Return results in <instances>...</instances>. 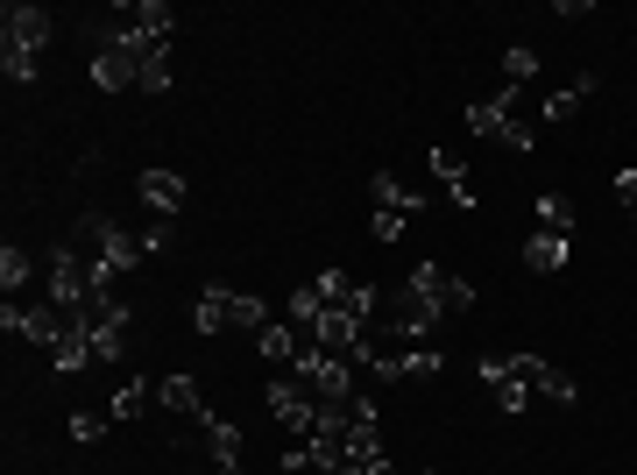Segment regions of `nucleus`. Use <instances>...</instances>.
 Returning a JSON list of instances; mask_svg holds the SVG:
<instances>
[{"label": "nucleus", "mask_w": 637, "mask_h": 475, "mask_svg": "<svg viewBox=\"0 0 637 475\" xmlns=\"http://www.w3.org/2000/svg\"><path fill=\"white\" fill-rule=\"evenodd\" d=\"M206 454H212V468H241V426L212 412L206 419Z\"/></svg>", "instance_id": "17"}, {"label": "nucleus", "mask_w": 637, "mask_h": 475, "mask_svg": "<svg viewBox=\"0 0 637 475\" xmlns=\"http://www.w3.org/2000/svg\"><path fill=\"white\" fill-rule=\"evenodd\" d=\"M518 100H524V85H503L496 100H475V107H467V128L489 136V142H503V150H524L531 157V136H524V121H518Z\"/></svg>", "instance_id": "4"}, {"label": "nucleus", "mask_w": 637, "mask_h": 475, "mask_svg": "<svg viewBox=\"0 0 637 475\" xmlns=\"http://www.w3.org/2000/svg\"><path fill=\"white\" fill-rule=\"evenodd\" d=\"M630 220H637V213H630Z\"/></svg>", "instance_id": "38"}, {"label": "nucleus", "mask_w": 637, "mask_h": 475, "mask_svg": "<svg viewBox=\"0 0 637 475\" xmlns=\"http://www.w3.org/2000/svg\"><path fill=\"white\" fill-rule=\"evenodd\" d=\"M369 199H375V213H404V220L425 213V192H404L397 171H375V177H369Z\"/></svg>", "instance_id": "13"}, {"label": "nucleus", "mask_w": 637, "mask_h": 475, "mask_svg": "<svg viewBox=\"0 0 637 475\" xmlns=\"http://www.w3.org/2000/svg\"><path fill=\"white\" fill-rule=\"evenodd\" d=\"M149 397H157V383H142V376H120V383H114V405H106V412H114V419H135V412H142Z\"/></svg>", "instance_id": "21"}, {"label": "nucleus", "mask_w": 637, "mask_h": 475, "mask_svg": "<svg viewBox=\"0 0 637 475\" xmlns=\"http://www.w3.org/2000/svg\"><path fill=\"white\" fill-rule=\"evenodd\" d=\"M439 305H447V313H467V305H475V285H467V277H447V291H439Z\"/></svg>", "instance_id": "32"}, {"label": "nucleus", "mask_w": 637, "mask_h": 475, "mask_svg": "<svg viewBox=\"0 0 637 475\" xmlns=\"http://www.w3.org/2000/svg\"><path fill=\"white\" fill-rule=\"evenodd\" d=\"M425 163H432V177H439V185H447V199L461 206V213H475V192H467V171H461V157H453L447 142H439V150L425 157Z\"/></svg>", "instance_id": "15"}, {"label": "nucleus", "mask_w": 637, "mask_h": 475, "mask_svg": "<svg viewBox=\"0 0 637 475\" xmlns=\"http://www.w3.org/2000/svg\"><path fill=\"white\" fill-rule=\"evenodd\" d=\"M50 305H57V313H85V305H93V270L79 263L71 242L50 256Z\"/></svg>", "instance_id": "6"}, {"label": "nucleus", "mask_w": 637, "mask_h": 475, "mask_svg": "<svg viewBox=\"0 0 637 475\" xmlns=\"http://www.w3.org/2000/svg\"><path fill=\"white\" fill-rule=\"evenodd\" d=\"M0 285H8V299H22V285H28V256H22V248H0Z\"/></svg>", "instance_id": "26"}, {"label": "nucleus", "mask_w": 637, "mask_h": 475, "mask_svg": "<svg viewBox=\"0 0 637 475\" xmlns=\"http://www.w3.org/2000/svg\"><path fill=\"white\" fill-rule=\"evenodd\" d=\"M255 355H263V362H291V355H298V326L291 320H269L263 334H255Z\"/></svg>", "instance_id": "20"}, {"label": "nucleus", "mask_w": 637, "mask_h": 475, "mask_svg": "<svg viewBox=\"0 0 637 475\" xmlns=\"http://www.w3.org/2000/svg\"><path fill=\"white\" fill-rule=\"evenodd\" d=\"M439 369H447V355L432 348V340H418V348H383L375 355V383H404V376H439Z\"/></svg>", "instance_id": "7"}, {"label": "nucleus", "mask_w": 637, "mask_h": 475, "mask_svg": "<svg viewBox=\"0 0 637 475\" xmlns=\"http://www.w3.org/2000/svg\"><path fill=\"white\" fill-rule=\"evenodd\" d=\"M93 85H100V93H128V85H142V65H135L120 22H100L93 28Z\"/></svg>", "instance_id": "3"}, {"label": "nucleus", "mask_w": 637, "mask_h": 475, "mask_svg": "<svg viewBox=\"0 0 637 475\" xmlns=\"http://www.w3.org/2000/svg\"><path fill=\"white\" fill-rule=\"evenodd\" d=\"M319 313H326V299H319L312 285H298V291H291V326H298V334H312Z\"/></svg>", "instance_id": "23"}, {"label": "nucleus", "mask_w": 637, "mask_h": 475, "mask_svg": "<svg viewBox=\"0 0 637 475\" xmlns=\"http://www.w3.org/2000/svg\"><path fill=\"white\" fill-rule=\"evenodd\" d=\"M0 50L43 57V50H50V14H43L36 0H8V14H0Z\"/></svg>", "instance_id": "5"}, {"label": "nucleus", "mask_w": 637, "mask_h": 475, "mask_svg": "<svg viewBox=\"0 0 637 475\" xmlns=\"http://www.w3.org/2000/svg\"><path fill=\"white\" fill-rule=\"evenodd\" d=\"M475 376L496 391V383H510V376H518V355H482V362H475Z\"/></svg>", "instance_id": "30"}, {"label": "nucleus", "mask_w": 637, "mask_h": 475, "mask_svg": "<svg viewBox=\"0 0 637 475\" xmlns=\"http://www.w3.org/2000/svg\"><path fill=\"white\" fill-rule=\"evenodd\" d=\"M157 397H163V405H171V412H185V419H212L206 391H199V383H192V376H163V383H157Z\"/></svg>", "instance_id": "16"}, {"label": "nucleus", "mask_w": 637, "mask_h": 475, "mask_svg": "<svg viewBox=\"0 0 637 475\" xmlns=\"http://www.w3.org/2000/svg\"><path fill=\"white\" fill-rule=\"evenodd\" d=\"M538 228H553V234H574V206L559 199V192H538Z\"/></svg>", "instance_id": "24"}, {"label": "nucleus", "mask_w": 637, "mask_h": 475, "mask_svg": "<svg viewBox=\"0 0 637 475\" xmlns=\"http://www.w3.org/2000/svg\"><path fill=\"white\" fill-rule=\"evenodd\" d=\"M312 291H319L326 305H347V299H355V277H347V270H319V277H312Z\"/></svg>", "instance_id": "28"}, {"label": "nucleus", "mask_w": 637, "mask_h": 475, "mask_svg": "<svg viewBox=\"0 0 637 475\" xmlns=\"http://www.w3.org/2000/svg\"><path fill=\"white\" fill-rule=\"evenodd\" d=\"M212 475H241V468H212Z\"/></svg>", "instance_id": "37"}, {"label": "nucleus", "mask_w": 637, "mask_h": 475, "mask_svg": "<svg viewBox=\"0 0 637 475\" xmlns=\"http://www.w3.org/2000/svg\"><path fill=\"white\" fill-rule=\"evenodd\" d=\"M595 85H602V79H574V85H559V93H553V100H545V121H567V114H574V107H581V100H588V93H595Z\"/></svg>", "instance_id": "22"}, {"label": "nucleus", "mask_w": 637, "mask_h": 475, "mask_svg": "<svg viewBox=\"0 0 637 475\" xmlns=\"http://www.w3.org/2000/svg\"><path fill=\"white\" fill-rule=\"evenodd\" d=\"M106 419H114V412H71V440H79V448H100Z\"/></svg>", "instance_id": "27"}, {"label": "nucleus", "mask_w": 637, "mask_h": 475, "mask_svg": "<svg viewBox=\"0 0 637 475\" xmlns=\"http://www.w3.org/2000/svg\"><path fill=\"white\" fill-rule=\"evenodd\" d=\"M192 326H199V334H227V326H241V334H263V326H269V305L248 299V291L206 285L199 305H192Z\"/></svg>", "instance_id": "1"}, {"label": "nucleus", "mask_w": 637, "mask_h": 475, "mask_svg": "<svg viewBox=\"0 0 637 475\" xmlns=\"http://www.w3.org/2000/svg\"><path fill=\"white\" fill-rule=\"evenodd\" d=\"M298 383H305L319 405H347V397H355V355H333V348H319V340H305V348H298Z\"/></svg>", "instance_id": "2"}, {"label": "nucleus", "mask_w": 637, "mask_h": 475, "mask_svg": "<svg viewBox=\"0 0 637 475\" xmlns=\"http://www.w3.org/2000/svg\"><path fill=\"white\" fill-rule=\"evenodd\" d=\"M369 234L375 242H404V213H369Z\"/></svg>", "instance_id": "33"}, {"label": "nucleus", "mask_w": 637, "mask_h": 475, "mask_svg": "<svg viewBox=\"0 0 637 475\" xmlns=\"http://www.w3.org/2000/svg\"><path fill=\"white\" fill-rule=\"evenodd\" d=\"M171 234H177V220H157V228L142 234V248H149V256H163V248H171Z\"/></svg>", "instance_id": "34"}, {"label": "nucleus", "mask_w": 637, "mask_h": 475, "mask_svg": "<svg viewBox=\"0 0 637 475\" xmlns=\"http://www.w3.org/2000/svg\"><path fill=\"white\" fill-rule=\"evenodd\" d=\"M0 71H8L14 85H36V79H43V57H14V50H0Z\"/></svg>", "instance_id": "31"}, {"label": "nucleus", "mask_w": 637, "mask_h": 475, "mask_svg": "<svg viewBox=\"0 0 637 475\" xmlns=\"http://www.w3.org/2000/svg\"><path fill=\"white\" fill-rule=\"evenodd\" d=\"M135 192H142V206L157 220H177V213H185V177H177V171H142V177H135Z\"/></svg>", "instance_id": "10"}, {"label": "nucleus", "mask_w": 637, "mask_h": 475, "mask_svg": "<svg viewBox=\"0 0 637 475\" xmlns=\"http://www.w3.org/2000/svg\"><path fill=\"white\" fill-rule=\"evenodd\" d=\"M518 376L545 397V405H574V397H581V391H574V383L553 369V362H545V355H518Z\"/></svg>", "instance_id": "14"}, {"label": "nucleus", "mask_w": 637, "mask_h": 475, "mask_svg": "<svg viewBox=\"0 0 637 475\" xmlns=\"http://www.w3.org/2000/svg\"><path fill=\"white\" fill-rule=\"evenodd\" d=\"M269 412L291 426V440H312L319 433V397L305 391V383H269Z\"/></svg>", "instance_id": "8"}, {"label": "nucleus", "mask_w": 637, "mask_h": 475, "mask_svg": "<svg viewBox=\"0 0 637 475\" xmlns=\"http://www.w3.org/2000/svg\"><path fill=\"white\" fill-rule=\"evenodd\" d=\"M57 334H65V313H57V305H28L22 313V340H36L43 355L57 348Z\"/></svg>", "instance_id": "19"}, {"label": "nucleus", "mask_w": 637, "mask_h": 475, "mask_svg": "<svg viewBox=\"0 0 637 475\" xmlns=\"http://www.w3.org/2000/svg\"><path fill=\"white\" fill-rule=\"evenodd\" d=\"M100 355H93V334H85V320L71 313L65 320V334H57V348H50V369L57 376H79V369H93Z\"/></svg>", "instance_id": "11"}, {"label": "nucleus", "mask_w": 637, "mask_h": 475, "mask_svg": "<svg viewBox=\"0 0 637 475\" xmlns=\"http://www.w3.org/2000/svg\"><path fill=\"white\" fill-rule=\"evenodd\" d=\"M503 79H510V85H531V79H538V50L510 43V50H503Z\"/></svg>", "instance_id": "25"}, {"label": "nucleus", "mask_w": 637, "mask_h": 475, "mask_svg": "<svg viewBox=\"0 0 637 475\" xmlns=\"http://www.w3.org/2000/svg\"><path fill=\"white\" fill-rule=\"evenodd\" d=\"M120 22L128 28H142V36H157V43H171V0H135V8H120Z\"/></svg>", "instance_id": "18"}, {"label": "nucleus", "mask_w": 637, "mask_h": 475, "mask_svg": "<svg viewBox=\"0 0 637 475\" xmlns=\"http://www.w3.org/2000/svg\"><path fill=\"white\" fill-rule=\"evenodd\" d=\"M333 475H361V468H333Z\"/></svg>", "instance_id": "36"}, {"label": "nucleus", "mask_w": 637, "mask_h": 475, "mask_svg": "<svg viewBox=\"0 0 637 475\" xmlns=\"http://www.w3.org/2000/svg\"><path fill=\"white\" fill-rule=\"evenodd\" d=\"M616 199H624L630 213H637V171H630V163H624V171H616Z\"/></svg>", "instance_id": "35"}, {"label": "nucleus", "mask_w": 637, "mask_h": 475, "mask_svg": "<svg viewBox=\"0 0 637 475\" xmlns=\"http://www.w3.org/2000/svg\"><path fill=\"white\" fill-rule=\"evenodd\" d=\"M567 263H574V234H553V228H531V234H524V270L559 277Z\"/></svg>", "instance_id": "9"}, {"label": "nucleus", "mask_w": 637, "mask_h": 475, "mask_svg": "<svg viewBox=\"0 0 637 475\" xmlns=\"http://www.w3.org/2000/svg\"><path fill=\"white\" fill-rule=\"evenodd\" d=\"M489 397H496V412H503V419H524V397H531V383H524V376H510V383H496Z\"/></svg>", "instance_id": "29"}, {"label": "nucleus", "mask_w": 637, "mask_h": 475, "mask_svg": "<svg viewBox=\"0 0 637 475\" xmlns=\"http://www.w3.org/2000/svg\"><path fill=\"white\" fill-rule=\"evenodd\" d=\"M439 320H447V313H439V299H418V291H404V299H397V348H418V340H432Z\"/></svg>", "instance_id": "12"}]
</instances>
